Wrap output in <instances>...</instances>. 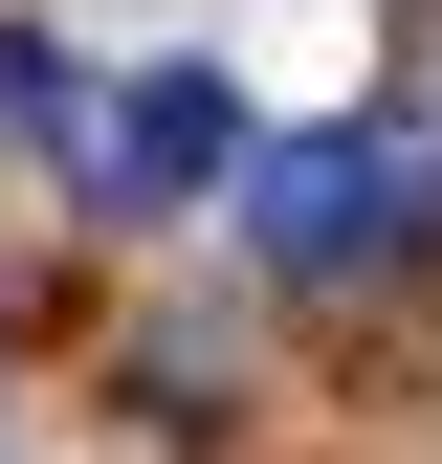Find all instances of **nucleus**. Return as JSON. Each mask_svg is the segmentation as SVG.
Masks as SVG:
<instances>
[{
  "label": "nucleus",
  "mask_w": 442,
  "mask_h": 464,
  "mask_svg": "<svg viewBox=\"0 0 442 464\" xmlns=\"http://www.w3.org/2000/svg\"><path fill=\"white\" fill-rule=\"evenodd\" d=\"M0 111H23L44 155H67V178H89V133H110V89H89V67H67L44 23H0Z\"/></svg>",
  "instance_id": "3"
},
{
  "label": "nucleus",
  "mask_w": 442,
  "mask_h": 464,
  "mask_svg": "<svg viewBox=\"0 0 442 464\" xmlns=\"http://www.w3.org/2000/svg\"><path fill=\"white\" fill-rule=\"evenodd\" d=\"M244 178H265V133H244L221 67H133L110 133H89V199H110V221H199V199H244Z\"/></svg>",
  "instance_id": "2"
},
{
  "label": "nucleus",
  "mask_w": 442,
  "mask_h": 464,
  "mask_svg": "<svg viewBox=\"0 0 442 464\" xmlns=\"http://www.w3.org/2000/svg\"><path fill=\"white\" fill-rule=\"evenodd\" d=\"M244 244L288 266V287H354V266H399V244H420V133H376V111H332V133H265V178H244Z\"/></svg>",
  "instance_id": "1"
}]
</instances>
